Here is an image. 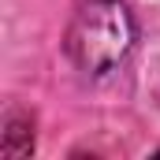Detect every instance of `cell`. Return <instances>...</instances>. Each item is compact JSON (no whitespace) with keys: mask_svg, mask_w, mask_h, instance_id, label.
<instances>
[{"mask_svg":"<svg viewBox=\"0 0 160 160\" xmlns=\"http://www.w3.org/2000/svg\"><path fill=\"white\" fill-rule=\"evenodd\" d=\"M157 157H160V149H157Z\"/></svg>","mask_w":160,"mask_h":160,"instance_id":"obj_3","label":"cell"},{"mask_svg":"<svg viewBox=\"0 0 160 160\" xmlns=\"http://www.w3.org/2000/svg\"><path fill=\"white\" fill-rule=\"evenodd\" d=\"M138 41V22L123 0H82L67 22L63 48L82 75H108L130 56Z\"/></svg>","mask_w":160,"mask_h":160,"instance_id":"obj_1","label":"cell"},{"mask_svg":"<svg viewBox=\"0 0 160 160\" xmlns=\"http://www.w3.org/2000/svg\"><path fill=\"white\" fill-rule=\"evenodd\" d=\"M0 153L8 160H22L34 153V123L26 112L19 108H8L4 116V134H0Z\"/></svg>","mask_w":160,"mask_h":160,"instance_id":"obj_2","label":"cell"}]
</instances>
